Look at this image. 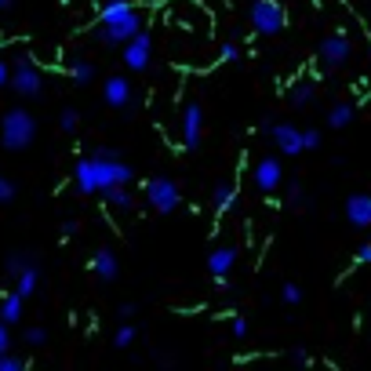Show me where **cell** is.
<instances>
[{
  "label": "cell",
  "mask_w": 371,
  "mask_h": 371,
  "mask_svg": "<svg viewBox=\"0 0 371 371\" xmlns=\"http://www.w3.org/2000/svg\"><path fill=\"white\" fill-rule=\"evenodd\" d=\"M131 182H135V168H131L127 161H120L113 149H99V153H92V157L77 161V168H73V186L84 196H95V193L102 196L106 189L131 186Z\"/></svg>",
  "instance_id": "cell-1"
},
{
  "label": "cell",
  "mask_w": 371,
  "mask_h": 371,
  "mask_svg": "<svg viewBox=\"0 0 371 371\" xmlns=\"http://www.w3.org/2000/svg\"><path fill=\"white\" fill-rule=\"evenodd\" d=\"M146 30V11L135 0H106L99 8V26H95V40L106 48H124V44Z\"/></svg>",
  "instance_id": "cell-2"
},
{
  "label": "cell",
  "mask_w": 371,
  "mask_h": 371,
  "mask_svg": "<svg viewBox=\"0 0 371 371\" xmlns=\"http://www.w3.org/2000/svg\"><path fill=\"white\" fill-rule=\"evenodd\" d=\"M37 139V120L26 109H8L4 120H0V142L8 149H26Z\"/></svg>",
  "instance_id": "cell-3"
},
{
  "label": "cell",
  "mask_w": 371,
  "mask_h": 371,
  "mask_svg": "<svg viewBox=\"0 0 371 371\" xmlns=\"http://www.w3.org/2000/svg\"><path fill=\"white\" fill-rule=\"evenodd\" d=\"M248 22H251L255 33L277 37L284 26H288V11H284L280 0H251L248 4Z\"/></svg>",
  "instance_id": "cell-4"
},
{
  "label": "cell",
  "mask_w": 371,
  "mask_h": 371,
  "mask_svg": "<svg viewBox=\"0 0 371 371\" xmlns=\"http://www.w3.org/2000/svg\"><path fill=\"white\" fill-rule=\"evenodd\" d=\"M146 204L157 215H171L175 208L182 204V193H179V186H175L168 175H153V179H146Z\"/></svg>",
  "instance_id": "cell-5"
},
{
  "label": "cell",
  "mask_w": 371,
  "mask_h": 371,
  "mask_svg": "<svg viewBox=\"0 0 371 371\" xmlns=\"http://www.w3.org/2000/svg\"><path fill=\"white\" fill-rule=\"evenodd\" d=\"M317 58H320L324 70H339V65H346L353 58V44H349L346 33H327L317 48Z\"/></svg>",
  "instance_id": "cell-6"
},
{
  "label": "cell",
  "mask_w": 371,
  "mask_h": 371,
  "mask_svg": "<svg viewBox=\"0 0 371 371\" xmlns=\"http://www.w3.org/2000/svg\"><path fill=\"white\" fill-rule=\"evenodd\" d=\"M120 58H124V65L131 73H142V70H149V58H153V33L149 30H142V33H135L124 48H120Z\"/></svg>",
  "instance_id": "cell-7"
},
{
  "label": "cell",
  "mask_w": 371,
  "mask_h": 371,
  "mask_svg": "<svg viewBox=\"0 0 371 371\" xmlns=\"http://www.w3.org/2000/svg\"><path fill=\"white\" fill-rule=\"evenodd\" d=\"M251 182L258 193H277L284 186V164L280 157H258L251 168Z\"/></svg>",
  "instance_id": "cell-8"
},
{
  "label": "cell",
  "mask_w": 371,
  "mask_h": 371,
  "mask_svg": "<svg viewBox=\"0 0 371 371\" xmlns=\"http://www.w3.org/2000/svg\"><path fill=\"white\" fill-rule=\"evenodd\" d=\"M11 87L22 95V99H33V95H40V87H44V77H40V70L37 65L22 55L18 62H15V70H11Z\"/></svg>",
  "instance_id": "cell-9"
},
{
  "label": "cell",
  "mask_w": 371,
  "mask_h": 371,
  "mask_svg": "<svg viewBox=\"0 0 371 371\" xmlns=\"http://www.w3.org/2000/svg\"><path fill=\"white\" fill-rule=\"evenodd\" d=\"M201 131H204V109H201V102H186L182 106V146H186V153L201 149Z\"/></svg>",
  "instance_id": "cell-10"
},
{
  "label": "cell",
  "mask_w": 371,
  "mask_h": 371,
  "mask_svg": "<svg viewBox=\"0 0 371 371\" xmlns=\"http://www.w3.org/2000/svg\"><path fill=\"white\" fill-rule=\"evenodd\" d=\"M270 139L277 142V149L284 153V157H298V153H306V142H302V127H295V124H273Z\"/></svg>",
  "instance_id": "cell-11"
},
{
  "label": "cell",
  "mask_w": 371,
  "mask_h": 371,
  "mask_svg": "<svg viewBox=\"0 0 371 371\" xmlns=\"http://www.w3.org/2000/svg\"><path fill=\"white\" fill-rule=\"evenodd\" d=\"M102 102L113 106V109H131V102H135V92H131L127 77H109L102 84Z\"/></svg>",
  "instance_id": "cell-12"
},
{
  "label": "cell",
  "mask_w": 371,
  "mask_h": 371,
  "mask_svg": "<svg viewBox=\"0 0 371 371\" xmlns=\"http://www.w3.org/2000/svg\"><path fill=\"white\" fill-rule=\"evenodd\" d=\"M346 222L357 229L371 226V193H349L346 196Z\"/></svg>",
  "instance_id": "cell-13"
},
{
  "label": "cell",
  "mask_w": 371,
  "mask_h": 371,
  "mask_svg": "<svg viewBox=\"0 0 371 371\" xmlns=\"http://www.w3.org/2000/svg\"><path fill=\"white\" fill-rule=\"evenodd\" d=\"M237 266V248L233 244H218L208 255V273L211 277H229V270Z\"/></svg>",
  "instance_id": "cell-14"
},
{
  "label": "cell",
  "mask_w": 371,
  "mask_h": 371,
  "mask_svg": "<svg viewBox=\"0 0 371 371\" xmlns=\"http://www.w3.org/2000/svg\"><path fill=\"white\" fill-rule=\"evenodd\" d=\"M92 273L99 277V280H117V273H120V262H117V255H113V248H99L95 255H92Z\"/></svg>",
  "instance_id": "cell-15"
},
{
  "label": "cell",
  "mask_w": 371,
  "mask_h": 371,
  "mask_svg": "<svg viewBox=\"0 0 371 371\" xmlns=\"http://www.w3.org/2000/svg\"><path fill=\"white\" fill-rule=\"evenodd\" d=\"M288 99H291V106H298V109H306L313 99H317V84L310 80V77H298L291 87H288Z\"/></svg>",
  "instance_id": "cell-16"
},
{
  "label": "cell",
  "mask_w": 371,
  "mask_h": 371,
  "mask_svg": "<svg viewBox=\"0 0 371 371\" xmlns=\"http://www.w3.org/2000/svg\"><path fill=\"white\" fill-rule=\"evenodd\" d=\"M353 117H357V106L353 102H335L332 109H327V127L342 131V127L353 124Z\"/></svg>",
  "instance_id": "cell-17"
},
{
  "label": "cell",
  "mask_w": 371,
  "mask_h": 371,
  "mask_svg": "<svg viewBox=\"0 0 371 371\" xmlns=\"http://www.w3.org/2000/svg\"><path fill=\"white\" fill-rule=\"evenodd\" d=\"M106 204L113 208V211H131L135 208V193H131V186H113V189H106Z\"/></svg>",
  "instance_id": "cell-18"
},
{
  "label": "cell",
  "mask_w": 371,
  "mask_h": 371,
  "mask_svg": "<svg viewBox=\"0 0 371 371\" xmlns=\"http://www.w3.org/2000/svg\"><path fill=\"white\" fill-rule=\"evenodd\" d=\"M211 204H215V211H233V204H237V189L229 186V182H215L211 186Z\"/></svg>",
  "instance_id": "cell-19"
},
{
  "label": "cell",
  "mask_w": 371,
  "mask_h": 371,
  "mask_svg": "<svg viewBox=\"0 0 371 371\" xmlns=\"http://www.w3.org/2000/svg\"><path fill=\"white\" fill-rule=\"evenodd\" d=\"M37 284H40V270H37V262H33V266H26V270L15 277V291L30 298V295L37 291Z\"/></svg>",
  "instance_id": "cell-20"
},
{
  "label": "cell",
  "mask_w": 371,
  "mask_h": 371,
  "mask_svg": "<svg viewBox=\"0 0 371 371\" xmlns=\"http://www.w3.org/2000/svg\"><path fill=\"white\" fill-rule=\"evenodd\" d=\"M22 302H26V295H18V291L4 295V298H0V317H4L8 324L22 320Z\"/></svg>",
  "instance_id": "cell-21"
},
{
  "label": "cell",
  "mask_w": 371,
  "mask_h": 371,
  "mask_svg": "<svg viewBox=\"0 0 371 371\" xmlns=\"http://www.w3.org/2000/svg\"><path fill=\"white\" fill-rule=\"evenodd\" d=\"M26 266H33V255H30V251H11V255H8V262H4V270H8L11 277H18Z\"/></svg>",
  "instance_id": "cell-22"
},
{
  "label": "cell",
  "mask_w": 371,
  "mask_h": 371,
  "mask_svg": "<svg viewBox=\"0 0 371 371\" xmlns=\"http://www.w3.org/2000/svg\"><path fill=\"white\" fill-rule=\"evenodd\" d=\"M135 339H139V327H135V324H120L117 335H113V346H117V349H127Z\"/></svg>",
  "instance_id": "cell-23"
},
{
  "label": "cell",
  "mask_w": 371,
  "mask_h": 371,
  "mask_svg": "<svg viewBox=\"0 0 371 371\" xmlns=\"http://www.w3.org/2000/svg\"><path fill=\"white\" fill-rule=\"evenodd\" d=\"M70 77H73L77 84H92V80H95V65H92V62H73Z\"/></svg>",
  "instance_id": "cell-24"
},
{
  "label": "cell",
  "mask_w": 371,
  "mask_h": 371,
  "mask_svg": "<svg viewBox=\"0 0 371 371\" xmlns=\"http://www.w3.org/2000/svg\"><path fill=\"white\" fill-rule=\"evenodd\" d=\"M280 302L284 306H298L302 302V288H298V284H291V280L280 284Z\"/></svg>",
  "instance_id": "cell-25"
},
{
  "label": "cell",
  "mask_w": 371,
  "mask_h": 371,
  "mask_svg": "<svg viewBox=\"0 0 371 371\" xmlns=\"http://www.w3.org/2000/svg\"><path fill=\"white\" fill-rule=\"evenodd\" d=\"M77 124H80V113H77V109H62L58 127H62V131H77Z\"/></svg>",
  "instance_id": "cell-26"
},
{
  "label": "cell",
  "mask_w": 371,
  "mask_h": 371,
  "mask_svg": "<svg viewBox=\"0 0 371 371\" xmlns=\"http://www.w3.org/2000/svg\"><path fill=\"white\" fill-rule=\"evenodd\" d=\"M15 193H18L15 182L8 179V175H0V204H11V201H15Z\"/></svg>",
  "instance_id": "cell-27"
},
{
  "label": "cell",
  "mask_w": 371,
  "mask_h": 371,
  "mask_svg": "<svg viewBox=\"0 0 371 371\" xmlns=\"http://www.w3.org/2000/svg\"><path fill=\"white\" fill-rule=\"evenodd\" d=\"M218 58H222V62H240V44L226 40L222 48H218Z\"/></svg>",
  "instance_id": "cell-28"
},
{
  "label": "cell",
  "mask_w": 371,
  "mask_h": 371,
  "mask_svg": "<svg viewBox=\"0 0 371 371\" xmlns=\"http://www.w3.org/2000/svg\"><path fill=\"white\" fill-rule=\"evenodd\" d=\"M302 142H306V149H320L324 135H320L317 127H302Z\"/></svg>",
  "instance_id": "cell-29"
},
{
  "label": "cell",
  "mask_w": 371,
  "mask_h": 371,
  "mask_svg": "<svg viewBox=\"0 0 371 371\" xmlns=\"http://www.w3.org/2000/svg\"><path fill=\"white\" fill-rule=\"evenodd\" d=\"M26 367V360L22 357H11V353H0V371H22Z\"/></svg>",
  "instance_id": "cell-30"
},
{
  "label": "cell",
  "mask_w": 371,
  "mask_h": 371,
  "mask_svg": "<svg viewBox=\"0 0 371 371\" xmlns=\"http://www.w3.org/2000/svg\"><path fill=\"white\" fill-rule=\"evenodd\" d=\"M0 353H11V324L0 317Z\"/></svg>",
  "instance_id": "cell-31"
},
{
  "label": "cell",
  "mask_w": 371,
  "mask_h": 371,
  "mask_svg": "<svg viewBox=\"0 0 371 371\" xmlns=\"http://www.w3.org/2000/svg\"><path fill=\"white\" fill-rule=\"evenodd\" d=\"M288 204H291V208H302V204H306V193H302V186H298V182H291V186H288Z\"/></svg>",
  "instance_id": "cell-32"
},
{
  "label": "cell",
  "mask_w": 371,
  "mask_h": 371,
  "mask_svg": "<svg viewBox=\"0 0 371 371\" xmlns=\"http://www.w3.org/2000/svg\"><path fill=\"white\" fill-rule=\"evenodd\" d=\"M26 342H30V346H44V342H48V332H44V327H30V332H26Z\"/></svg>",
  "instance_id": "cell-33"
},
{
  "label": "cell",
  "mask_w": 371,
  "mask_h": 371,
  "mask_svg": "<svg viewBox=\"0 0 371 371\" xmlns=\"http://www.w3.org/2000/svg\"><path fill=\"white\" fill-rule=\"evenodd\" d=\"M291 364H295V367H306V364H310V353H306V346H295V349H291Z\"/></svg>",
  "instance_id": "cell-34"
},
{
  "label": "cell",
  "mask_w": 371,
  "mask_h": 371,
  "mask_svg": "<svg viewBox=\"0 0 371 371\" xmlns=\"http://www.w3.org/2000/svg\"><path fill=\"white\" fill-rule=\"evenodd\" d=\"M233 339H248V320L244 317H233Z\"/></svg>",
  "instance_id": "cell-35"
},
{
  "label": "cell",
  "mask_w": 371,
  "mask_h": 371,
  "mask_svg": "<svg viewBox=\"0 0 371 371\" xmlns=\"http://www.w3.org/2000/svg\"><path fill=\"white\" fill-rule=\"evenodd\" d=\"M353 258H357V266H371V244H360Z\"/></svg>",
  "instance_id": "cell-36"
},
{
  "label": "cell",
  "mask_w": 371,
  "mask_h": 371,
  "mask_svg": "<svg viewBox=\"0 0 371 371\" xmlns=\"http://www.w3.org/2000/svg\"><path fill=\"white\" fill-rule=\"evenodd\" d=\"M8 80H11V70H8V62H4V58H0V87H4Z\"/></svg>",
  "instance_id": "cell-37"
},
{
  "label": "cell",
  "mask_w": 371,
  "mask_h": 371,
  "mask_svg": "<svg viewBox=\"0 0 371 371\" xmlns=\"http://www.w3.org/2000/svg\"><path fill=\"white\" fill-rule=\"evenodd\" d=\"M120 317H124V320H131V317H135V306L124 302V306H120Z\"/></svg>",
  "instance_id": "cell-38"
},
{
  "label": "cell",
  "mask_w": 371,
  "mask_h": 371,
  "mask_svg": "<svg viewBox=\"0 0 371 371\" xmlns=\"http://www.w3.org/2000/svg\"><path fill=\"white\" fill-rule=\"evenodd\" d=\"M11 4H15V0H0V11H8Z\"/></svg>",
  "instance_id": "cell-39"
},
{
  "label": "cell",
  "mask_w": 371,
  "mask_h": 371,
  "mask_svg": "<svg viewBox=\"0 0 371 371\" xmlns=\"http://www.w3.org/2000/svg\"><path fill=\"white\" fill-rule=\"evenodd\" d=\"M367 65H371V44H367Z\"/></svg>",
  "instance_id": "cell-40"
}]
</instances>
